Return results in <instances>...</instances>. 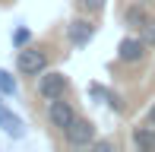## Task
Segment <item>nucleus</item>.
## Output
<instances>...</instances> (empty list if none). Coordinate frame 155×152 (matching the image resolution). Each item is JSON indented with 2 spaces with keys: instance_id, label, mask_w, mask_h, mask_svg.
<instances>
[{
  "instance_id": "obj_6",
  "label": "nucleus",
  "mask_w": 155,
  "mask_h": 152,
  "mask_svg": "<svg viewBox=\"0 0 155 152\" xmlns=\"http://www.w3.org/2000/svg\"><path fill=\"white\" fill-rule=\"evenodd\" d=\"M152 48L146 45V38L139 32H127V35L117 41V64H127V67H139L146 64Z\"/></svg>"
},
{
  "instance_id": "obj_13",
  "label": "nucleus",
  "mask_w": 155,
  "mask_h": 152,
  "mask_svg": "<svg viewBox=\"0 0 155 152\" xmlns=\"http://www.w3.org/2000/svg\"><path fill=\"white\" fill-rule=\"evenodd\" d=\"M73 3H76V10L89 13V16H98V13L108 6V0H73Z\"/></svg>"
},
{
  "instance_id": "obj_18",
  "label": "nucleus",
  "mask_w": 155,
  "mask_h": 152,
  "mask_svg": "<svg viewBox=\"0 0 155 152\" xmlns=\"http://www.w3.org/2000/svg\"><path fill=\"white\" fill-rule=\"evenodd\" d=\"M3 98H6V95H3V92H0V101H3Z\"/></svg>"
},
{
  "instance_id": "obj_10",
  "label": "nucleus",
  "mask_w": 155,
  "mask_h": 152,
  "mask_svg": "<svg viewBox=\"0 0 155 152\" xmlns=\"http://www.w3.org/2000/svg\"><path fill=\"white\" fill-rule=\"evenodd\" d=\"M32 41H35V32H32V29H29L25 22L13 25V32H10V45H13V51H19V48L32 45Z\"/></svg>"
},
{
  "instance_id": "obj_16",
  "label": "nucleus",
  "mask_w": 155,
  "mask_h": 152,
  "mask_svg": "<svg viewBox=\"0 0 155 152\" xmlns=\"http://www.w3.org/2000/svg\"><path fill=\"white\" fill-rule=\"evenodd\" d=\"M92 149H95V152H111V149H117V143H114V140H95Z\"/></svg>"
},
{
  "instance_id": "obj_15",
  "label": "nucleus",
  "mask_w": 155,
  "mask_h": 152,
  "mask_svg": "<svg viewBox=\"0 0 155 152\" xmlns=\"http://www.w3.org/2000/svg\"><path fill=\"white\" fill-rule=\"evenodd\" d=\"M139 35L146 38V45H149V48H155V13L149 16V22L143 25V32H139Z\"/></svg>"
},
{
  "instance_id": "obj_12",
  "label": "nucleus",
  "mask_w": 155,
  "mask_h": 152,
  "mask_svg": "<svg viewBox=\"0 0 155 152\" xmlns=\"http://www.w3.org/2000/svg\"><path fill=\"white\" fill-rule=\"evenodd\" d=\"M108 111H114V114H127V105H124V95L117 92V89H111L108 86V92H104V101H101Z\"/></svg>"
},
{
  "instance_id": "obj_3",
  "label": "nucleus",
  "mask_w": 155,
  "mask_h": 152,
  "mask_svg": "<svg viewBox=\"0 0 155 152\" xmlns=\"http://www.w3.org/2000/svg\"><path fill=\"white\" fill-rule=\"evenodd\" d=\"M95 140H98V127H95L92 117H86V114H79L60 133V146H67V149H92Z\"/></svg>"
},
{
  "instance_id": "obj_9",
  "label": "nucleus",
  "mask_w": 155,
  "mask_h": 152,
  "mask_svg": "<svg viewBox=\"0 0 155 152\" xmlns=\"http://www.w3.org/2000/svg\"><path fill=\"white\" fill-rule=\"evenodd\" d=\"M0 130H3L10 140H22V136H25V124H22V117H19L16 111H10L3 101H0Z\"/></svg>"
},
{
  "instance_id": "obj_14",
  "label": "nucleus",
  "mask_w": 155,
  "mask_h": 152,
  "mask_svg": "<svg viewBox=\"0 0 155 152\" xmlns=\"http://www.w3.org/2000/svg\"><path fill=\"white\" fill-rule=\"evenodd\" d=\"M86 92H89V98H92L95 105H101V101H104V92H108V86H104V82H98V79H92V82L86 86Z\"/></svg>"
},
{
  "instance_id": "obj_17",
  "label": "nucleus",
  "mask_w": 155,
  "mask_h": 152,
  "mask_svg": "<svg viewBox=\"0 0 155 152\" xmlns=\"http://www.w3.org/2000/svg\"><path fill=\"white\" fill-rule=\"evenodd\" d=\"M146 124H152V127H155V101L146 108Z\"/></svg>"
},
{
  "instance_id": "obj_7",
  "label": "nucleus",
  "mask_w": 155,
  "mask_h": 152,
  "mask_svg": "<svg viewBox=\"0 0 155 152\" xmlns=\"http://www.w3.org/2000/svg\"><path fill=\"white\" fill-rule=\"evenodd\" d=\"M149 16H152L149 0H127L124 10H120V22H124L127 32H143V25L149 22Z\"/></svg>"
},
{
  "instance_id": "obj_5",
  "label": "nucleus",
  "mask_w": 155,
  "mask_h": 152,
  "mask_svg": "<svg viewBox=\"0 0 155 152\" xmlns=\"http://www.w3.org/2000/svg\"><path fill=\"white\" fill-rule=\"evenodd\" d=\"M76 117H79V108H76V101H70V95L67 98L48 101V108H45V124H48V130H54V133H63Z\"/></svg>"
},
{
  "instance_id": "obj_8",
  "label": "nucleus",
  "mask_w": 155,
  "mask_h": 152,
  "mask_svg": "<svg viewBox=\"0 0 155 152\" xmlns=\"http://www.w3.org/2000/svg\"><path fill=\"white\" fill-rule=\"evenodd\" d=\"M130 146L139 149V152H152L155 149V127L152 124H133L130 127Z\"/></svg>"
},
{
  "instance_id": "obj_2",
  "label": "nucleus",
  "mask_w": 155,
  "mask_h": 152,
  "mask_svg": "<svg viewBox=\"0 0 155 152\" xmlns=\"http://www.w3.org/2000/svg\"><path fill=\"white\" fill-rule=\"evenodd\" d=\"M51 67V54L45 51L41 45H25L16 51V73L22 79H35Z\"/></svg>"
},
{
  "instance_id": "obj_11",
  "label": "nucleus",
  "mask_w": 155,
  "mask_h": 152,
  "mask_svg": "<svg viewBox=\"0 0 155 152\" xmlns=\"http://www.w3.org/2000/svg\"><path fill=\"white\" fill-rule=\"evenodd\" d=\"M0 92H3L6 98H16L19 95V79L10 70H3V67H0Z\"/></svg>"
},
{
  "instance_id": "obj_4",
  "label": "nucleus",
  "mask_w": 155,
  "mask_h": 152,
  "mask_svg": "<svg viewBox=\"0 0 155 152\" xmlns=\"http://www.w3.org/2000/svg\"><path fill=\"white\" fill-rule=\"evenodd\" d=\"M63 35H67V45L76 48V51H82V48H89L98 35V22L89 13H82V16H73L67 25H63Z\"/></svg>"
},
{
  "instance_id": "obj_1",
  "label": "nucleus",
  "mask_w": 155,
  "mask_h": 152,
  "mask_svg": "<svg viewBox=\"0 0 155 152\" xmlns=\"http://www.w3.org/2000/svg\"><path fill=\"white\" fill-rule=\"evenodd\" d=\"M73 92V82L63 70H51L48 67L41 76H35V95L41 101H54V98H67Z\"/></svg>"
}]
</instances>
